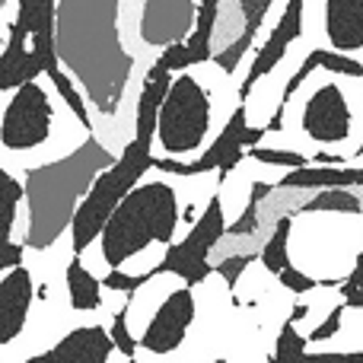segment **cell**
<instances>
[{
  "mask_svg": "<svg viewBox=\"0 0 363 363\" xmlns=\"http://www.w3.org/2000/svg\"><path fill=\"white\" fill-rule=\"evenodd\" d=\"M55 55L86 106L115 118L125 106L134 55L121 38V0H57Z\"/></svg>",
  "mask_w": 363,
  "mask_h": 363,
  "instance_id": "obj_1",
  "label": "cell"
},
{
  "mask_svg": "<svg viewBox=\"0 0 363 363\" xmlns=\"http://www.w3.org/2000/svg\"><path fill=\"white\" fill-rule=\"evenodd\" d=\"M115 160V153L86 131L80 147L57 157L51 163L32 166L23 176V201H26V239L23 245L32 252H45L70 230L77 204L83 201L93 179Z\"/></svg>",
  "mask_w": 363,
  "mask_h": 363,
  "instance_id": "obj_2",
  "label": "cell"
},
{
  "mask_svg": "<svg viewBox=\"0 0 363 363\" xmlns=\"http://www.w3.org/2000/svg\"><path fill=\"white\" fill-rule=\"evenodd\" d=\"M182 220L179 194L169 182L140 179L108 213L99 233V252L108 268H125L147 245H169Z\"/></svg>",
  "mask_w": 363,
  "mask_h": 363,
  "instance_id": "obj_3",
  "label": "cell"
},
{
  "mask_svg": "<svg viewBox=\"0 0 363 363\" xmlns=\"http://www.w3.org/2000/svg\"><path fill=\"white\" fill-rule=\"evenodd\" d=\"M150 169H153V140L131 138L125 144V150L93 179V185L86 188L83 201L77 204L74 220H70V230H67L74 255H83V252L99 239L102 226H106L108 213L115 211V204H118V201L125 198Z\"/></svg>",
  "mask_w": 363,
  "mask_h": 363,
  "instance_id": "obj_4",
  "label": "cell"
},
{
  "mask_svg": "<svg viewBox=\"0 0 363 363\" xmlns=\"http://www.w3.org/2000/svg\"><path fill=\"white\" fill-rule=\"evenodd\" d=\"M211 93L201 86L198 77L188 70L172 74L169 89L157 112V144L166 157H188L198 153L211 131Z\"/></svg>",
  "mask_w": 363,
  "mask_h": 363,
  "instance_id": "obj_5",
  "label": "cell"
},
{
  "mask_svg": "<svg viewBox=\"0 0 363 363\" xmlns=\"http://www.w3.org/2000/svg\"><path fill=\"white\" fill-rule=\"evenodd\" d=\"M223 233H226V213H223V194L213 191L207 207L201 211V217L191 223L188 236L182 242H169L166 245V255L160 264H153L147 274L157 281L163 274L182 277L188 287H198L204 284L207 277L213 274V264H211V252L223 242Z\"/></svg>",
  "mask_w": 363,
  "mask_h": 363,
  "instance_id": "obj_6",
  "label": "cell"
},
{
  "mask_svg": "<svg viewBox=\"0 0 363 363\" xmlns=\"http://www.w3.org/2000/svg\"><path fill=\"white\" fill-rule=\"evenodd\" d=\"M55 128V106L48 89L38 80H29L13 89L4 115H0V144L10 153L38 150L51 140Z\"/></svg>",
  "mask_w": 363,
  "mask_h": 363,
  "instance_id": "obj_7",
  "label": "cell"
},
{
  "mask_svg": "<svg viewBox=\"0 0 363 363\" xmlns=\"http://www.w3.org/2000/svg\"><path fill=\"white\" fill-rule=\"evenodd\" d=\"M245 131H249V115H245V102H239L233 108V115L226 118V125L220 128V134L213 138V144L201 157L188 160V163L179 157H153V169L166 172V176H179V179L217 172L220 185H223L226 176L245 160Z\"/></svg>",
  "mask_w": 363,
  "mask_h": 363,
  "instance_id": "obj_8",
  "label": "cell"
},
{
  "mask_svg": "<svg viewBox=\"0 0 363 363\" xmlns=\"http://www.w3.org/2000/svg\"><path fill=\"white\" fill-rule=\"evenodd\" d=\"M300 125L313 144H345L354 131V112L347 93L338 83H322L303 106Z\"/></svg>",
  "mask_w": 363,
  "mask_h": 363,
  "instance_id": "obj_9",
  "label": "cell"
},
{
  "mask_svg": "<svg viewBox=\"0 0 363 363\" xmlns=\"http://www.w3.org/2000/svg\"><path fill=\"white\" fill-rule=\"evenodd\" d=\"M194 315H198L194 287L182 284V287H176L160 303V309L153 313V319L147 322L144 335H140L138 347H144L147 354H157V357H166V354L179 351L188 328H191V322H194Z\"/></svg>",
  "mask_w": 363,
  "mask_h": 363,
  "instance_id": "obj_10",
  "label": "cell"
},
{
  "mask_svg": "<svg viewBox=\"0 0 363 363\" xmlns=\"http://www.w3.org/2000/svg\"><path fill=\"white\" fill-rule=\"evenodd\" d=\"M303 6H306V0H287V6H284L277 26L271 29V35L264 38V45L255 51V57H252V67H249V74H245L242 86H239V102L249 99L252 86L262 83L264 77L284 61V55H287L290 45L303 35Z\"/></svg>",
  "mask_w": 363,
  "mask_h": 363,
  "instance_id": "obj_11",
  "label": "cell"
},
{
  "mask_svg": "<svg viewBox=\"0 0 363 363\" xmlns=\"http://www.w3.org/2000/svg\"><path fill=\"white\" fill-rule=\"evenodd\" d=\"M198 0H144L138 23V35L150 48H166L172 42H185L194 26Z\"/></svg>",
  "mask_w": 363,
  "mask_h": 363,
  "instance_id": "obj_12",
  "label": "cell"
},
{
  "mask_svg": "<svg viewBox=\"0 0 363 363\" xmlns=\"http://www.w3.org/2000/svg\"><path fill=\"white\" fill-rule=\"evenodd\" d=\"M32 303H35V277L26 264L4 271L0 277V347L13 345L26 332Z\"/></svg>",
  "mask_w": 363,
  "mask_h": 363,
  "instance_id": "obj_13",
  "label": "cell"
},
{
  "mask_svg": "<svg viewBox=\"0 0 363 363\" xmlns=\"http://www.w3.org/2000/svg\"><path fill=\"white\" fill-rule=\"evenodd\" d=\"M112 354H115V345L108 338V328L80 325V328H70L48 351L32 354L26 363H108Z\"/></svg>",
  "mask_w": 363,
  "mask_h": 363,
  "instance_id": "obj_14",
  "label": "cell"
},
{
  "mask_svg": "<svg viewBox=\"0 0 363 363\" xmlns=\"http://www.w3.org/2000/svg\"><path fill=\"white\" fill-rule=\"evenodd\" d=\"M55 4L57 0H16V19H13L29 35V51L38 57L45 74H55L61 67L55 55Z\"/></svg>",
  "mask_w": 363,
  "mask_h": 363,
  "instance_id": "obj_15",
  "label": "cell"
},
{
  "mask_svg": "<svg viewBox=\"0 0 363 363\" xmlns=\"http://www.w3.org/2000/svg\"><path fill=\"white\" fill-rule=\"evenodd\" d=\"M325 38L335 51H363V0H325Z\"/></svg>",
  "mask_w": 363,
  "mask_h": 363,
  "instance_id": "obj_16",
  "label": "cell"
},
{
  "mask_svg": "<svg viewBox=\"0 0 363 363\" xmlns=\"http://www.w3.org/2000/svg\"><path fill=\"white\" fill-rule=\"evenodd\" d=\"M277 188L287 191H319V188H363V166H300V169H287Z\"/></svg>",
  "mask_w": 363,
  "mask_h": 363,
  "instance_id": "obj_17",
  "label": "cell"
},
{
  "mask_svg": "<svg viewBox=\"0 0 363 363\" xmlns=\"http://www.w3.org/2000/svg\"><path fill=\"white\" fill-rule=\"evenodd\" d=\"M64 284H67V300L77 313H93L102 306V284L93 277V271L74 255L64 268Z\"/></svg>",
  "mask_w": 363,
  "mask_h": 363,
  "instance_id": "obj_18",
  "label": "cell"
},
{
  "mask_svg": "<svg viewBox=\"0 0 363 363\" xmlns=\"http://www.w3.org/2000/svg\"><path fill=\"white\" fill-rule=\"evenodd\" d=\"M274 194V182H262V179H252L249 188V198H245V207L233 223H226L223 236L230 239H255L258 230H262V204Z\"/></svg>",
  "mask_w": 363,
  "mask_h": 363,
  "instance_id": "obj_19",
  "label": "cell"
},
{
  "mask_svg": "<svg viewBox=\"0 0 363 363\" xmlns=\"http://www.w3.org/2000/svg\"><path fill=\"white\" fill-rule=\"evenodd\" d=\"M290 233H294V213H284V217L274 220V226H271L264 245L258 249V262H262V268L274 277L290 264Z\"/></svg>",
  "mask_w": 363,
  "mask_h": 363,
  "instance_id": "obj_20",
  "label": "cell"
},
{
  "mask_svg": "<svg viewBox=\"0 0 363 363\" xmlns=\"http://www.w3.org/2000/svg\"><path fill=\"white\" fill-rule=\"evenodd\" d=\"M296 213H363V198L354 188H319Z\"/></svg>",
  "mask_w": 363,
  "mask_h": 363,
  "instance_id": "obj_21",
  "label": "cell"
},
{
  "mask_svg": "<svg viewBox=\"0 0 363 363\" xmlns=\"http://www.w3.org/2000/svg\"><path fill=\"white\" fill-rule=\"evenodd\" d=\"M19 201H23V182L0 166V242L10 239L13 223H16Z\"/></svg>",
  "mask_w": 363,
  "mask_h": 363,
  "instance_id": "obj_22",
  "label": "cell"
},
{
  "mask_svg": "<svg viewBox=\"0 0 363 363\" xmlns=\"http://www.w3.org/2000/svg\"><path fill=\"white\" fill-rule=\"evenodd\" d=\"M48 80L55 83V93L64 99V106L70 108V115H74L77 121H80L86 131H93V115H89V106H86V99H83V93H80V86H77L74 80H70V74L64 67H57L55 74H48Z\"/></svg>",
  "mask_w": 363,
  "mask_h": 363,
  "instance_id": "obj_23",
  "label": "cell"
},
{
  "mask_svg": "<svg viewBox=\"0 0 363 363\" xmlns=\"http://www.w3.org/2000/svg\"><path fill=\"white\" fill-rule=\"evenodd\" d=\"M245 157H252L262 166H277V169H300V166H309V157L300 150H281V147H245Z\"/></svg>",
  "mask_w": 363,
  "mask_h": 363,
  "instance_id": "obj_24",
  "label": "cell"
},
{
  "mask_svg": "<svg viewBox=\"0 0 363 363\" xmlns=\"http://www.w3.org/2000/svg\"><path fill=\"white\" fill-rule=\"evenodd\" d=\"M303 351H309V345H306V338H303L300 332H296V325L294 322H284L281 325V335H277V341H274V351H271V363H287V360H294V357H300Z\"/></svg>",
  "mask_w": 363,
  "mask_h": 363,
  "instance_id": "obj_25",
  "label": "cell"
},
{
  "mask_svg": "<svg viewBox=\"0 0 363 363\" xmlns=\"http://www.w3.org/2000/svg\"><path fill=\"white\" fill-rule=\"evenodd\" d=\"M236 6H239V16H242V32H239V35L255 42L264 19H268V13H271V6H274V0H236Z\"/></svg>",
  "mask_w": 363,
  "mask_h": 363,
  "instance_id": "obj_26",
  "label": "cell"
},
{
  "mask_svg": "<svg viewBox=\"0 0 363 363\" xmlns=\"http://www.w3.org/2000/svg\"><path fill=\"white\" fill-rule=\"evenodd\" d=\"M255 258H258V252H252V249H245V252H230V255H223L217 264H213V274H220V277L226 281V287L236 290V284H239V277H242V271L249 268Z\"/></svg>",
  "mask_w": 363,
  "mask_h": 363,
  "instance_id": "obj_27",
  "label": "cell"
},
{
  "mask_svg": "<svg viewBox=\"0 0 363 363\" xmlns=\"http://www.w3.org/2000/svg\"><path fill=\"white\" fill-rule=\"evenodd\" d=\"M108 338H112L115 351H118L125 360L138 357V338H134V335H131V328H128V306L115 313L112 325H108Z\"/></svg>",
  "mask_w": 363,
  "mask_h": 363,
  "instance_id": "obj_28",
  "label": "cell"
},
{
  "mask_svg": "<svg viewBox=\"0 0 363 363\" xmlns=\"http://www.w3.org/2000/svg\"><path fill=\"white\" fill-rule=\"evenodd\" d=\"M338 290H341V303H345L347 309H363V249L357 252V258H354L351 274L341 277Z\"/></svg>",
  "mask_w": 363,
  "mask_h": 363,
  "instance_id": "obj_29",
  "label": "cell"
},
{
  "mask_svg": "<svg viewBox=\"0 0 363 363\" xmlns=\"http://www.w3.org/2000/svg\"><path fill=\"white\" fill-rule=\"evenodd\" d=\"M150 281H153V277L147 274V271H144V274H125L121 268H108V274L102 277L99 284L106 290H115V294H138V290L147 287Z\"/></svg>",
  "mask_w": 363,
  "mask_h": 363,
  "instance_id": "obj_30",
  "label": "cell"
},
{
  "mask_svg": "<svg viewBox=\"0 0 363 363\" xmlns=\"http://www.w3.org/2000/svg\"><path fill=\"white\" fill-rule=\"evenodd\" d=\"M345 313H347V306H345V303H338V306H335L332 313H328L325 319H322L319 325H315L313 332L306 335V345H322V341L335 338V335H338V328H341V319H345Z\"/></svg>",
  "mask_w": 363,
  "mask_h": 363,
  "instance_id": "obj_31",
  "label": "cell"
},
{
  "mask_svg": "<svg viewBox=\"0 0 363 363\" xmlns=\"http://www.w3.org/2000/svg\"><path fill=\"white\" fill-rule=\"evenodd\" d=\"M277 281H281L284 287L290 290V294H309V290L319 287V277L306 274V271L294 268V264H287V268H284L281 274H277Z\"/></svg>",
  "mask_w": 363,
  "mask_h": 363,
  "instance_id": "obj_32",
  "label": "cell"
},
{
  "mask_svg": "<svg viewBox=\"0 0 363 363\" xmlns=\"http://www.w3.org/2000/svg\"><path fill=\"white\" fill-rule=\"evenodd\" d=\"M287 363H363V351H354V354L351 351H325V354L303 351L300 357H294V360H287Z\"/></svg>",
  "mask_w": 363,
  "mask_h": 363,
  "instance_id": "obj_33",
  "label": "cell"
},
{
  "mask_svg": "<svg viewBox=\"0 0 363 363\" xmlns=\"http://www.w3.org/2000/svg\"><path fill=\"white\" fill-rule=\"evenodd\" d=\"M23 255H26V245L23 242H13V239H6V242H0V274L10 268H16V264H23Z\"/></svg>",
  "mask_w": 363,
  "mask_h": 363,
  "instance_id": "obj_34",
  "label": "cell"
},
{
  "mask_svg": "<svg viewBox=\"0 0 363 363\" xmlns=\"http://www.w3.org/2000/svg\"><path fill=\"white\" fill-rule=\"evenodd\" d=\"M306 315H309V306H306V303H296V306H294V313H290V322H294V325H296V322H303V319H306Z\"/></svg>",
  "mask_w": 363,
  "mask_h": 363,
  "instance_id": "obj_35",
  "label": "cell"
},
{
  "mask_svg": "<svg viewBox=\"0 0 363 363\" xmlns=\"http://www.w3.org/2000/svg\"><path fill=\"white\" fill-rule=\"evenodd\" d=\"M351 157H354V160H360V157H363V144H360V147H357V150H354V153H351Z\"/></svg>",
  "mask_w": 363,
  "mask_h": 363,
  "instance_id": "obj_36",
  "label": "cell"
},
{
  "mask_svg": "<svg viewBox=\"0 0 363 363\" xmlns=\"http://www.w3.org/2000/svg\"><path fill=\"white\" fill-rule=\"evenodd\" d=\"M4 6H6V0H0V13H4ZM0 42H4V32H0Z\"/></svg>",
  "mask_w": 363,
  "mask_h": 363,
  "instance_id": "obj_37",
  "label": "cell"
},
{
  "mask_svg": "<svg viewBox=\"0 0 363 363\" xmlns=\"http://www.w3.org/2000/svg\"><path fill=\"white\" fill-rule=\"evenodd\" d=\"M213 363H226V360H223V357H217V360H213Z\"/></svg>",
  "mask_w": 363,
  "mask_h": 363,
  "instance_id": "obj_38",
  "label": "cell"
},
{
  "mask_svg": "<svg viewBox=\"0 0 363 363\" xmlns=\"http://www.w3.org/2000/svg\"><path fill=\"white\" fill-rule=\"evenodd\" d=\"M128 363H138V360H134V357H131V360H128Z\"/></svg>",
  "mask_w": 363,
  "mask_h": 363,
  "instance_id": "obj_39",
  "label": "cell"
}]
</instances>
